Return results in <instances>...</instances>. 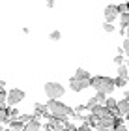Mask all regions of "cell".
I'll use <instances>...</instances> for the list:
<instances>
[{"label": "cell", "instance_id": "1", "mask_svg": "<svg viewBox=\"0 0 129 131\" xmlns=\"http://www.w3.org/2000/svg\"><path fill=\"white\" fill-rule=\"evenodd\" d=\"M90 86L93 88L96 92L99 94H105V96H110L116 88V82L114 79H109V77H101V75H96L90 79Z\"/></svg>", "mask_w": 129, "mask_h": 131}, {"label": "cell", "instance_id": "2", "mask_svg": "<svg viewBox=\"0 0 129 131\" xmlns=\"http://www.w3.org/2000/svg\"><path fill=\"white\" fill-rule=\"evenodd\" d=\"M71 109H69L67 105H64L62 101L58 99H49L47 101V116H54V118H60V120H67L69 116H71Z\"/></svg>", "mask_w": 129, "mask_h": 131}, {"label": "cell", "instance_id": "3", "mask_svg": "<svg viewBox=\"0 0 129 131\" xmlns=\"http://www.w3.org/2000/svg\"><path fill=\"white\" fill-rule=\"evenodd\" d=\"M64 94H66V88H64V84H60V82H47L45 84V96L49 99H60Z\"/></svg>", "mask_w": 129, "mask_h": 131}, {"label": "cell", "instance_id": "4", "mask_svg": "<svg viewBox=\"0 0 129 131\" xmlns=\"http://www.w3.org/2000/svg\"><path fill=\"white\" fill-rule=\"evenodd\" d=\"M22 99H25V92L19 90V88H11V90L8 92V99H6V103L11 105V107H15V105H19Z\"/></svg>", "mask_w": 129, "mask_h": 131}, {"label": "cell", "instance_id": "5", "mask_svg": "<svg viewBox=\"0 0 129 131\" xmlns=\"http://www.w3.org/2000/svg\"><path fill=\"white\" fill-rule=\"evenodd\" d=\"M69 88H71L73 92H83L86 88H90V81H83V79L73 77V79L69 81Z\"/></svg>", "mask_w": 129, "mask_h": 131}, {"label": "cell", "instance_id": "6", "mask_svg": "<svg viewBox=\"0 0 129 131\" xmlns=\"http://www.w3.org/2000/svg\"><path fill=\"white\" fill-rule=\"evenodd\" d=\"M118 15H120V11H118V6H114V4H109L107 8H105V19H107L109 23H114V21H118Z\"/></svg>", "mask_w": 129, "mask_h": 131}, {"label": "cell", "instance_id": "7", "mask_svg": "<svg viewBox=\"0 0 129 131\" xmlns=\"http://www.w3.org/2000/svg\"><path fill=\"white\" fill-rule=\"evenodd\" d=\"M116 114L118 116H129V99L124 97L122 101H118V107H116Z\"/></svg>", "mask_w": 129, "mask_h": 131}, {"label": "cell", "instance_id": "8", "mask_svg": "<svg viewBox=\"0 0 129 131\" xmlns=\"http://www.w3.org/2000/svg\"><path fill=\"white\" fill-rule=\"evenodd\" d=\"M43 126L39 124V120L38 118H30L26 124H25V129H28V131H36V129H41Z\"/></svg>", "mask_w": 129, "mask_h": 131}, {"label": "cell", "instance_id": "9", "mask_svg": "<svg viewBox=\"0 0 129 131\" xmlns=\"http://www.w3.org/2000/svg\"><path fill=\"white\" fill-rule=\"evenodd\" d=\"M105 107H107L109 111H112L114 114H116V107H118V101H116L114 97H110V96H107V99H105Z\"/></svg>", "mask_w": 129, "mask_h": 131}, {"label": "cell", "instance_id": "10", "mask_svg": "<svg viewBox=\"0 0 129 131\" xmlns=\"http://www.w3.org/2000/svg\"><path fill=\"white\" fill-rule=\"evenodd\" d=\"M75 77H77V79H83V81H90V79H92V75L88 73L86 69H80V68L75 71Z\"/></svg>", "mask_w": 129, "mask_h": 131}, {"label": "cell", "instance_id": "11", "mask_svg": "<svg viewBox=\"0 0 129 131\" xmlns=\"http://www.w3.org/2000/svg\"><path fill=\"white\" fill-rule=\"evenodd\" d=\"M34 109H36V116H39V114H45V116H47V105L36 103V105H34Z\"/></svg>", "mask_w": 129, "mask_h": 131}, {"label": "cell", "instance_id": "12", "mask_svg": "<svg viewBox=\"0 0 129 131\" xmlns=\"http://www.w3.org/2000/svg\"><path fill=\"white\" fill-rule=\"evenodd\" d=\"M118 21L122 23V26L127 28V26H129V13H120V15H118Z\"/></svg>", "mask_w": 129, "mask_h": 131}, {"label": "cell", "instance_id": "13", "mask_svg": "<svg viewBox=\"0 0 129 131\" xmlns=\"http://www.w3.org/2000/svg\"><path fill=\"white\" fill-rule=\"evenodd\" d=\"M127 75H129V71H127V66L120 64V66H118V77H125V79H127Z\"/></svg>", "mask_w": 129, "mask_h": 131}, {"label": "cell", "instance_id": "14", "mask_svg": "<svg viewBox=\"0 0 129 131\" xmlns=\"http://www.w3.org/2000/svg\"><path fill=\"white\" fill-rule=\"evenodd\" d=\"M114 82H116V88H124L127 84V79L125 77H118V79H114Z\"/></svg>", "mask_w": 129, "mask_h": 131}, {"label": "cell", "instance_id": "15", "mask_svg": "<svg viewBox=\"0 0 129 131\" xmlns=\"http://www.w3.org/2000/svg\"><path fill=\"white\" fill-rule=\"evenodd\" d=\"M103 30L107 32V34H112V32H114V25H112V23H109V21H105V25H103Z\"/></svg>", "mask_w": 129, "mask_h": 131}, {"label": "cell", "instance_id": "16", "mask_svg": "<svg viewBox=\"0 0 129 131\" xmlns=\"http://www.w3.org/2000/svg\"><path fill=\"white\" fill-rule=\"evenodd\" d=\"M6 99H8V92H6V88L0 90V105H6Z\"/></svg>", "mask_w": 129, "mask_h": 131}, {"label": "cell", "instance_id": "17", "mask_svg": "<svg viewBox=\"0 0 129 131\" xmlns=\"http://www.w3.org/2000/svg\"><path fill=\"white\" fill-rule=\"evenodd\" d=\"M64 129L75 131V129H77V126H75V124H71V122H67V120H64Z\"/></svg>", "mask_w": 129, "mask_h": 131}, {"label": "cell", "instance_id": "18", "mask_svg": "<svg viewBox=\"0 0 129 131\" xmlns=\"http://www.w3.org/2000/svg\"><path fill=\"white\" fill-rule=\"evenodd\" d=\"M118 11H120V13H129V2L127 4H120L118 6Z\"/></svg>", "mask_w": 129, "mask_h": 131}, {"label": "cell", "instance_id": "19", "mask_svg": "<svg viewBox=\"0 0 129 131\" xmlns=\"http://www.w3.org/2000/svg\"><path fill=\"white\" fill-rule=\"evenodd\" d=\"M120 51H122V52H124V54H125V56H129V39H125V41H124V47H122V49H120Z\"/></svg>", "mask_w": 129, "mask_h": 131}, {"label": "cell", "instance_id": "20", "mask_svg": "<svg viewBox=\"0 0 129 131\" xmlns=\"http://www.w3.org/2000/svg\"><path fill=\"white\" fill-rule=\"evenodd\" d=\"M114 64H118V66L124 64V54H122V52H118V54L114 56Z\"/></svg>", "mask_w": 129, "mask_h": 131}, {"label": "cell", "instance_id": "21", "mask_svg": "<svg viewBox=\"0 0 129 131\" xmlns=\"http://www.w3.org/2000/svg\"><path fill=\"white\" fill-rule=\"evenodd\" d=\"M60 38H62V34L58 32V30H54V32H51V39H52V41H58Z\"/></svg>", "mask_w": 129, "mask_h": 131}, {"label": "cell", "instance_id": "22", "mask_svg": "<svg viewBox=\"0 0 129 131\" xmlns=\"http://www.w3.org/2000/svg\"><path fill=\"white\" fill-rule=\"evenodd\" d=\"M54 6V0H47V8H52Z\"/></svg>", "mask_w": 129, "mask_h": 131}, {"label": "cell", "instance_id": "23", "mask_svg": "<svg viewBox=\"0 0 129 131\" xmlns=\"http://www.w3.org/2000/svg\"><path fill=\"white\" fill-rule=\"evenodd\" d=\"M2 88H6V81H0V90H2Z\"/></svg>", "mask_w": 129, "mask_h": 131}, {"label": "cell", "instance_id": "24", "mask_svg": "<svg viewBox=\"0 0 129 131\" xmlns=\"http://www.w3.org/2000/svg\"><path fill=\"white\" fill-rule=\"evenodd\" d=\"M127 118V122H125V129H129V116H125Z\"/></svg>", "mask_w": 129, "mask_h": 131}, {"label": "cell", "instance_id": "25", "mask_svg": "<svg viewBox=\"0 0 129 131\" xmlns=\"http://www.w3.org/2000/svg\"><path fill=\"white\" fill-rule=\"evenodd\" d=\"M125 34H127V39H129V26H127V32H125Z\"/></svg>", "mask_w": 129, "mask_h": 131}, {"label": "cell", "instance_id": "26", "mask_svg": "<svg viewBox=\"0 0 129 131\" xmlns=\"http://www.w3.org/2000/svg\"><path fill=\"white\" fill-rule=\"evenodd\" d=\"M125 97H127V99H129V92H127V94H125Z\"/></svg>", "mask_w": 129, "mask_h": 131}, {"label": "cell", "instance_id": "27", "mask_svg": "<svg viewBox=\"0 0 129 131\" xmlns=\"http://www.w3.org/2000/svg\"><path fill=\"white\" fill-rule=\"evenodd\" d=\"M127 79H129V75H127Z\"/></svg>", "mask_w": 129, "mask_h": 131}, {"label": "cell", "instance_id": "28", "mask_svg": "<svg viewBox=\"0 0 129 131\" xmlns=\"http://www.w3.org/2000/svg\"><path fill=\"white\" fill-rule=\"evenodd\" d=\"M127 82H129V79H127Z\"/></svg>", "mask_w": 129, "mask_h": 131}]
</instances>
